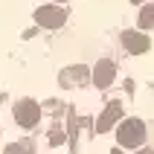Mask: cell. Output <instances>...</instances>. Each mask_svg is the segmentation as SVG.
Returning <instances> with one entry per match:
<instances>
[{"label": "cell", "mask_w": 154, "mask_h": 154, "mask_svg": "<svg viewBox=\"0 0 154 154\" xmlns=\"http://www.w3.org/2000/svg\"><path fill=\"white\" fill-rule=\"evenodd\" d=\"M122 44H125L128 52L140 55V52L148 50V35H143V32H122Z\"/></svg>", "instance_id": "5b68a950"}, {"label": "cell", "mask_w": 154, "mask_h": 154, "mask_svg": "<svg viewBox=\"0 0 154 154\" xmlns=\"http://www.w3.org/2000/svg\"><path fill=\"white\" fill-rule=\"evenodd\" d=\"M35 20H38V26H44V29H58V26H64V20H67V12L58 9V6H41L35 12Z\"/></svg>", "instance_id": "3957f363"}, {"label": "cell", "mask_w": 154, "mask_h": 154, "mask_svg": "<svg viewBox=\"0 0 154 154\" xmlns=\"http://www.w3.org/2000/svg\"><path fill=\"white\" fill-rule=\"evenodd\" d=\"M58 3H64V0H58Z\"/></svg>", "instance_id": "7c38bea8"}, {"label": "cell", "mask_w": 154, "mask_h": 154, "mask_svg": "<svg viewBox=\"0 0 154 154\" xmlns=\"http://www.w3.org/2000/svg\"><path fill=\"white\" fill-rule=\"evenodd\" d=\"M113 76H116V67H113V61H108V58L99 61V64L93 67V82L99 87H108L113 82Z\"/></svg>", "instance_id": "277c9868"}, {"label": "cell", "mask_w": 154, "mask_h": 154, "mask_svg": "<svg viewBox=\"0 0 154 154\" xmlns=\"http://www.w3.org/2000/svg\"><path fill=\"white\" fill-rule=\"evenodd\" d=\"M122 116V102H111L108 108H105V113H102V119L96 122V131H108L113 125V122Z\"/></svg>", "instance_id": "8992f818"}, {"label": "cell", "mask_w": 154, "mask_h": 154, "mask_svg": "<svg viewBox=\"0 0 154 154\" xmlns=\"http://www.w3.org/2000/svg\"><path fill=\"white\" fill-rule=\"evenodd\" d=\"M134 3H140V0H134Z\"/></svg>", "instance_id": "8fae6325"}, {"label": "cell", "mask_w": 154, "mask_h": 154, "mask_svg": "<svg viewBox=\"0 0 154 154\" xmlns=\"http://www.w3.org/2000/svg\"><path fill=\"white\" fill-rule=\"evenodd\" d=\"M154 26V6H143L140 12V29H151Z\"/></svg>", "instance_id": "52a82bcc"}, {"label": "cell", "mask_w": 154, "mask_h": 154, "mask_svg": "<svg viewBox=\"0 0 154 154\" xmlns=\"http://www.w3.org/2000/svg\"><path fill=\"white\" fill-rule=\"evenodd\" d=\"M111 154H119V151H111Z\"/></svg>", "instance_id": "30bf717a"}, {"label": "cell", "mask_w": 154, "mask_h": 154, "mask_svg": "<svg viewBox=\"0 0 154 154\" xmlns=\"http://www.w3.org/2000/svg\"><path fill=\"white\" fill-rule=\"evenodd\" d=\"M140 154H154V151H148V148H146V151H140Z\"/></svg>", "instance_id": "9c48e42d"}, {"label": "cell", "mask_w": 154, "mask_h": 154, "mask_svg": "<svg viewBox=\"0 0 154 154\" xmlns=\"http://www.w3.org/2000/svg\"><path fill=\"white\" fill-rule=\"evenodd\" d=\"M3 154H32V143H20V146H12V148H6Z\"/></svg>", "instance_id": "ba28073f"}, {"label": "cell", "mask_w": 154, "mask_h": 154, "mask_svg": "<svg viewBox=\"0 0 154 154\" xmlns=\"http://www.w3.org/2000/svg\"><path fill=\"white\" fill-rule=\"evenodd\" d=\"M146 137H148V128L143 119H125L116 128V143L122 148H140L146 143Z\"/></svg>", "instance_id": "6da1fadb"}, {"label": "cell", "mask_w": 154, "mask_h": 154, "mask_svg": "<svg viewBox=\"0 0 154 154\" xmlns=\"http://www.w3.org/2000/svg\"><path fill=\"white\" fill-rule=\"evenodd\" d=\"M38 119H41V108H38L35 99H20L15 105V122L20 128H35Z\"/></svg>", "instance_id": "7a4b0ae2"}]
</instances>
